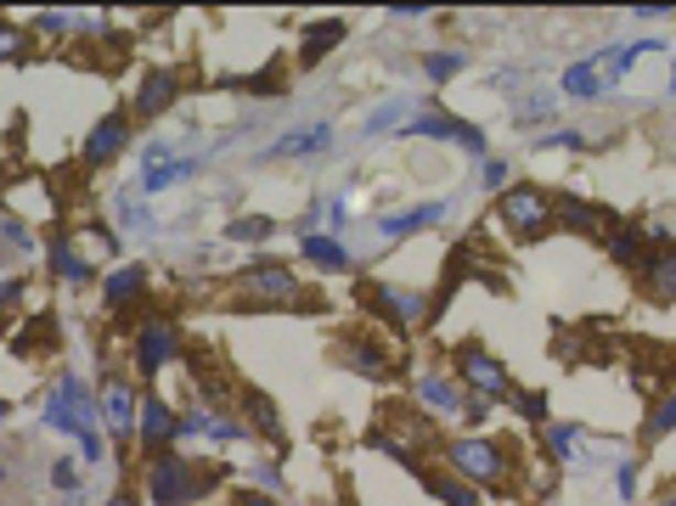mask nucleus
Wrapping results in <instances>:
<instances>
[{
    "label": "nucleus",
    "instance_id": "obj_1",
    "mask_svg": "<svg viewBox=\"0 0 676 506\" xmlns=\"http://www.w3.org/2000/svg\"><path fill=\"white\" fill-rule=\"evenodd\" d=\"M96 417H102V411H96V399L85 394V383L68 372V377H57L52 383V399H45V422H52L57 433H68L74 444H79V455H85V462H102V428H96Z\"/></svg>",
    "mask_w": 676,
    "mask_h": 506
},
{
    "label": "nucleus",
    "instance_id": "obj_2",
    "mask_svg": "<svg viewBox=\"0 0 676 506\" xmlns=\"http://www.w3.org/2000/svg\"><path fill=\"white\" fill-rule=\"evenodd\" d=\"M148 501L153 506H192V501H204L209 495V484H220V473H204L198 462H186V455H175V450H164V455H153L148 462Z\"/></svg>",
    "mask_w": 676,
    "mask_h": 506
},
{
    "label": "nucleus",
    "instance_id": "obj_3",
    "mask_svg": "<svg viewBox=\"0 0 676 506\" xmlns=\"http://www.w3.org/2000/svg\"><path fill=\"white\" fill-rule=\"evenodd\" d=\"M648 51H665L659 40H637V45H625V51H598V57H587V63H575L569 74H564V96H603L609 85H620L625 79V68H632L637 57H648Z\"/></svg>",
    "mask_w": 676,
    "mask_h": 506
},
{
    "label": "nucleus",
    "instance_id": "obj_4",
    "mask_svg": "<svg viewBox=\"0 0 676 506\" xmlns=\"http://www.w3.org/2000/svg\"><path fill=\"white\" fill-rule=\"evenodd\" d=\"M440 455H446V468L462 479V484H502L508 479V450H502V439H446L440 444Z\"/></svg>",
    "mask_w": 676,
    "mask_h": 506
},
{
    "label": "nucleus",
    "instance_id": "obj_5",
    "mask_svg": "<svg viewBox=\"0 0 676 506\" xmlns=\"http://www.w3.org/2000/svg\"><path fill=\"white\" fill-rule=\"evenodd\" d=\"M497 220H502L508 237L530 242V237L553 231V197H547L542 186H508V191L497 197Z\"/></svg>",
    "mask_w": 676,
    "mask_h": 506
},
{
    "label": "nucleus",
    "instance_id": "obj_6",
    "mask_svg": "<svg viewBox=\"0 0 676 506\" xmlns=\"http://www.w3.org/2000/svg\"><path fill=\"white\" fill-rule=\"evenodd\" d=\"M243 298L254 310H287V304H299L305 293H299V276L282 260H254L249 276H243Z\"/></svg>",
    "mask_w": 676,
    "mask_h": 506
},
{
    "label": "nucleus",
    "instance_id": "obj_7",
    "mask_svg": "<svg viewBox=\"0 0 676 506\" xmlns=\"http://www.w3.org/2000/svg\"><path fill=\"white\" fill-rule=\"evenodd\" d=\"M457 372H462V383H468L479 399H513V377H508V366L497 361L491 349L462 343V349H457Z\"/></svg>",
    "mask_w": 676,
    "mask_h": 506
},
{
    "label": "nucleus",
    "instance_id": "obj_8",
    "mask_svg": "<svg viewBox=\"0 0 676 506\" xmlns=\"http://www.w3.org/2000/svg\"><path fill=\"white\" fill-rule=\"evenodd\" d=\"M170 361H181V327L170 316L141 321V332H135V372L141 377H159Z\"/></svg>",
    "mask_w": 676,
    "mask_h": 506
},
{
    "label": "nucleus",
    "instance_id": "obj_9",
    "mask_svg": "<svg viewBox=\"0 0 676 506\" xmlns=\"http://www.w3.org/2000/svg\"><path fill=\"white\" fill-rule=\"evenodd\" d=\"M395 135H423V141H457L462 152H473V158H486V130L479 124H468V119H451V113H412L406 119V130H395Z\"/></svg>",
    "mask_w": 676,
    "mask_h": 506
},
{
    "label": "nucleus",
    "instance_id": "obj_10",
    "mask_svg": "<svg viewBox=\"0 0 676 506\" xmlns=\"http://www.w3.org/2000/svg\"><path fill=\"white\" fill-rule=\"evenodd\" d=\"M361 298L372 304V316H383L390 327H417V321H428V298H423V293H401V287L367 282Z\"/></svg>",
    "mask_w": 676,
    "mask_h": 506
},
{
    "label": "nucleus",
    "instance_id": "obj_11",
    "mask_svg": "<svg viewBox=\"0 0 676 506\" xmlns=\"http://www.w3.org/2000/svg\"><path fill=\"white\" fill-rule=\"evenodd\" d=\"M135 439H141V450L148 455H164L175 439H181V417L170 411V399H141V417H135Z\"/></svg>",
    "mask_w": 676,
    "mask_h": 506
},
{
    "label": "nucleus",
    "instance_id": "obj_12",
    "mask_svg": "<svg viewBox=\"0 0 676 506\" xmlns=\"http://www.w3.org/2000/svg\"><path fill=\"white\" fill-rule=\"evenodd\" d=\"M130 141V113H108V119H96V130L85 135V169H108L119 152Z\"/></svg>",
    "mask_w": 676,
    "mask_h": 506
},
{
    "label": "nucleus",
    "instance_id": "obj_13",
    "mask_svg": "<svg viewBox=\"0 0 676 506\" xmlns=\"http://www.w3.org/2000/svg\"><path fill=\"white\" fill-rule=\"evenodd\" d=\"M332 354H338V366H350V372H361V377H372V383H383V377L395 372V361H390V354H383V343H372V338H338Z\"/></svg>",
    "mask_w": 676,
    "mask_h": 506
},
{
    "label": "nucleus",
    "instance_id": "obj_14",
    "mask_svg": "<svg viewBox=\"0 0 676 506\" xmlns=\"http://www.w3.org/2000/svg\"><path fill=\"white\" fill-rule=\"evenodd\" d=\"M96 411H102V422L113 428V439H130L135 433V417H141V399H135V388L130 383H108L102 388V399H96Z\"/></svg>",
    "mask_w": 676,
    "mask_h": 506
},
{
    "label": "nucleus",
    "instance_id": "obj_15",
    "mask_svg": "<svg viewBox=\"0 0 676 506\" xmlns=\"http://www.w3.org/2000/svg\"><path fill=\"white\" fill-rule=\"evenodd\" d=\"M175 96H181L175 68H153V74H141V85H135V119H159L164 108H175Z\"/></svg>",
    "mask_w": 676,
    "mask_h": 506
},
{
    "label": "nucleus",
    "instance_id": "obj_16",
    "mask_svg": "<svg viewBox=\"0 0 676 506\" xmlns=\"http://www.w3.org/2000/svg\"><path fill=\"white\" fill-rule=\"evenodd\" d=\"M440 220H446V202L434 197V202H417V209L383 215V220H378V237H383V242H401V237H412V231H428V226H440Z\"/></svg>",
    "mask_w": 676,
    "mask_h": 506
},
{
    "label": "nucleus",
    "instance_id": "obj_17",
    "mask_svg": "<svg viewBox=\"0 0 676 506\" xmlns=\"http://www.w3.org/2000/svg\"><path fill=\"white\" fill-rule=\"evenodd\" d=\"M417 405H423V417H462L468 411V399L457 394V383H446V377H417Z\"/></svg>",
    "mask_w": 676,
    "mask_h": 506
},
{
    "label": "nucleus",
    "instance_id": "obj_18",
    "mask_svg": "<svg viewBox=\"0 0 676 506\" xmlns=\"http://www.w3.org/2000/svg\"><path fill=\"white\" fill-rule=\"evenodd\" d=\"M141 293H148V271L141 265H119L108 282H102V298H108V310H124V304H135Z\"/></svg>",
    "mask_w": 676,
    "mask_h": 506
},
{
    "label": "nucleus",
    "instance_id": "obj_19",
    "mask_svg": "<svg viewBox=\"0 0 676 506\" xmlns=\"http://www.w3.org/2000/svg\"><path fill=\"white\" fill-rule=\"evenodd\" d=\"M643 293L654 304H676V248L665 260H643Z\"/></svg>",
    "mask_w": 676,
    "mask_h": 506
},
{
    "label": "nucleus",
    "instance_id": "obj_20",
    "mask_svg": "<svg viewBox=\"0 0 676 506\" xmlns=\"http://www.w3.org/2000/svg\"><path fill=\"white\" fill-rule=\"evenodd\" d=\"M603 242H609V253H614L625 271H643V242H648V231H637V226H609Z\"/></svg>",
    "mask_w": 676,
    "mask_h": 506
},
{
    "label": "nucleus",
    "instance_id": "obj_21",
    "mask_svg": "<svg viewBox=\"0 0 676 506\" xmlns=\"http://www.w3.org/2000/svg\"><path fill=\"white\" fill-rule=\"evenodd\" d=\"M327 141H332V124H305L294 135H282L271 152H276V158H310V152H321Z\"/></svg>",
    "mask_w": 676,
    "mask_h": 506
},
{
    "label": "nucleus",
    "instance_id": "obj_22",
    "mask_svg": "<svg viewBox=\"0 0 676 506\" xmlns=\"http://www.w3.org/2000/svg\"><path fill=\"white\" fill-rule=\"evenodd\" d=\"M299 248H305V260L321 265V271H350V265H356V253L338 242V237H305Z\"/></svg>",
    "mask_w": 676,
    "mask_h": 506
},
{
    "label": "nucleus",
    "instance_id": "obj_23",
    "mask_svg": "<svg viewBox=\"0 0 676 506\" xmlns=\"http://www.w3.org/2000/svg\"><path fill=\"white\" fill-rule=\"evenodd\" d=\"M52 276H57V282H74V287H79V282H90L85 253H79L68 237H57V242H52Z\"/></svg>",
    "mask_w": 676,
    "mask_h": 506
},
{
    "label": "nucleus",
    "instance_id": "obj_24",
    "mask_svg": "<svg viewBox=\"0 0 676 506\" xmlns=\"http://www.w3.org/2000/svg\"><path fill=\"white\" fill-rule=\"evenodd\" d=\"M428 495L440 501V506H486V501H479V490L462 484L457 473H428Z\"/></svg>",
    "mask_w": 676,
    "mask_h": 506
},
{
    "label": "nucleus",
    "instance_id": "obj_25",
    "mask_svg": "<svg viewBox=\"0 0 676 506\" xmlns=\"http://www.w3.org/2000/svg\"><path fill=\"white\" fill-rule=\"evenodd\" d=\"M542 439H547L553 462H581V428H575V422H547Z\"/></svg>",
    "mask_w": 676,
    "mask_h": 506
},
{
    "label": "nucleus",
    "instance_id": "obj_26",
    "mask_svg": "<svg viewBox=\"0 0 676 506\" xmlns=\"http://www.w3.org/2000/svg\"><path fill=\"white\" fill-rule=\"evenodd\" d=\"M665 433H676V388H665V394L648 405V417H643V444H654V439H665Z\"/></svg>",
    "mask_w": 676,
    "mask_h": 506
},
{
    "label": "nucleus",
    "instance_id": "obj_27",
    "mask_svg": "<svg viewBox=\"0 0 676 506\" xmlns=\"http://www.w3.org/2000/svg\"><path fill=\"white\" fill-rule=\"evenodd\" d=\"M345 40V23L338 18H327V23H310L305 29V45H299V63H316V57H327V51Z\"/></svg>",
    "mask_w": 676,
    "mask_h": 506
},
{
    "label": "nucleus",
    "instance_id": "obj_28",
    "mask_svg": "<svg viewBox=\"0 0 676 506\" xmlns=\"http://www.w3.org/2000/svg\"><path fill=\"white\" fill-rule=\"evenodd\" d=\"M553 220H564L569 231H598V220H609V215H598L592 202H581V197H558L553 202Z\"/></svg>",
    "mask_w": 676,
    "mask_h": 506
},
{
    "label": "nucleus",
    "instance_id": "obj_29",
    "mask_svg": "<svg viewBox=\"0 0 676 506\" xmlns=\"http://www.w3.org/2000/svg\"><path fill=\"white\" fill-rule=\"evenodd\" d=\"M243 411H249V417H254V422H260V428H265L276 444H282V417H276V405H271L260 388H243Z\"/></svg>",
    "mask_w": 676,
    "mask_h": 506
},
{
    "label": "nucleus",
    "instance_id": "obj_30",
    "mask_svg": "<svg viewBox=\"0 0 676 506\" xmlns=\"http://www.w3.org/2000/svg\"><path fill=\"white\" fill-rule=\"evenodd\" d=\"M192 169H198V158H170V164H159V169L141 175V186H148V191H170V186H175V180H186Z\"/></svg>",
    "mask_w": 676,
    "mask_h": 506
},
{
    "label": "nucleus",
    "instance_id": "obj_31",
    "mask_svg": "<svg viewBox=\"0 0 676 506\" xmlns=\"http://www.w3.org/2000/svg\"><path fill=\"white\" fill-rule=\"evenodd\" d=\"M271 231H276V220H265V215H243V220H231V226H226V237H231V242H265Z\"/></svg>",
    "mask_w": 676,
    "mask_h": 506
},
{
    "label": "nucleus",
    "instance_id": "obj_32",
    "mask_svg": "<svg viewBox=\"0 0 676 506\" xmlns=\"http://www.w3.org/2000/svg\"><path fill=\"white\" fill-rule=\"evenodd\" d=\"M423 74H428V85H446L451 74H462V57L457 51H434V57H423Z\"/></svg>",
    "mask_w": 676,
    "mask_h": 506
},
{
    "label": "nucleus",
    "instance_id": "obj_33",
    "mask_svg": "<svg viewBox=\"0 0 676 506\" xmlns=\"http://www.w3.org/2000/svg\"><path fill=\"white\" fill-rule=\"evenodd\" d=\"M513 411H519V417H530V422H542V428H547V394H536V388H524V394H513Z\"/></svg>",
    "mask_w": 676,
    "mask_h": 506
},
{
    "label": "nucleus",
    "instance_id": "obj_34",
    "mask_svg": "<svg viewBox=\"0 0 676 506\" xmlns=\"http://www.w3.org/2000/svg\"><path fill=\"white\" fill-rule=\"evenodd\" d=\"M52 490H57V495H63V501H74V495H79V490H85V484H79V468H74V462H68V455H63V462H57V468H52Z\"/></svg>",
    "mask_w": 676,
    "mask_h": 506
},
{
    "label": "nucleus",
    "instance_id": "obj_35",
    "mask_svg": "<svg viewBox=\"0 0 676 506\" xmlns=\"http://www.w3.org/2000/svg\"><path fill=\"white\" fill-rule=\"evenodd\" d=\"M412 108H406V101H390V108H378L372 119H367V135H383V130H390V124H401Z\"/></svg>",
    "mask_w": 676,
    "mask_h": 506
},
{
    "label": "nucleus",
    "instance_id": "obj_36",
    "mask_svg": "<svg viewBox=\"0 0 676 506\" xmlns=\"http://www.w3.org/2000/svg\"><path fill=\"white\" fill-rule=\"evenodd\" d=\"M23 293H29V282L23 276H12V282H0V316L12 310V304H23Z\"/></svg>",
    "mask_w": 676,
    "mask_h": 506
},
{
    "label": "nucleus",
    "instance_id": "obj_37",
    "mask_svg": "<svg viewBox=\"0 0 676 506\" xmlns=\"http://www.w3.org/2000/svg\"><path fill=\"white\" fill-rule=\"evenodd\" d=\"M34 29H40V34H63V29H74V18H63V12H45V18H34Z\"/></svg>",
    "mask_w": 676,
    "mask_h": 506
},
{
    "label": "nucleus",
    "instance_id": "obj_38",
    "mask_svg": "<svg viewBox=\"0 0 676 506\" xmlns=\"http://www.w3.org/2000/svg\"><path fill=\"white\" fill-rule=\"evenodd\" d=\"M620 501H637V468H620Z\"/></svg>",
    "mask_w": 676,
    "mask_h": 506
},
{
    "label": "nucleus",
    "instance_id": "obj_39",
    "mask_svg": "<svg viewBox=\"0 0 676 506\" xmlns=\"http://www.w3.org/2000/svg\"><path fill=\"white\" fill-rule=\"evenodd\" d=\"M18 45H23V40H18L7 23H0V63H7V57H18Z\"/></svg>",
    "mask_w": 676,
    "mask_h": 506
},
{
    "label": "nucleus",
    "instance_id": "obj_40",
    "mask_svg": "<svg viewBox=\"0 0 676 506\" xmlns=\"http://www.w3.org/2000/svg\"><path fill=\"white\" fill-rule=\"evenodd\" d=\"M486 186L491 191H508V164H486Z\"/></svg>",
    "mask_w": 676,
    "mask_h": 506
},
{
    "label": "nucleus",
    "instance_id": "obj_41",
    "mask_svg": "<svg viewBox=\"0 0 676 506\" xmlns=\"http://www.w3.org/2000/svg\"><path fill=\"white\" fill-rule=\"evenodd\" d=\"M542 146H581V135H575V130H553V135H542Z\"/></svg>",
    "mask_w": 676,
    "mask_h": 506
},
{
    "label": "nucleus",
    "instance_id": "obj_42",
    "mask_svg": "<svg viewBox=\"0 0 676 506\" xmlns=\"http://www.w3.org/2000/svg\"><path fill=\"white\" fill-rule=\"evenodd\" d=\"M237 506H276V501L260 495V490H237Z\"/></svg>",
    "mask_w": 676,
    "mask_h": 506
},
{
    "label": "nucleus",
    "instance_id": "obj_43",
    "mask_svg": "<svg viewBox=\"0 0 676 506\" xmlns=\"http://www.w3.org/2000/svg\"><path fill=\"white\" fill-rule=\"evenodd\" d=\"M108 506H135V495H113V501H108Z\"/></svg>",
    "mask_w": 676,
    "mask_h": 506
},
{
    "label": "nucleus",
    "instance_id": "obj_44",
    "mask_svg": "<svg viewBox=\"0 0 676 506\" xmlns=\"http://www.w3.org/2000/svg\"><path fill=\"white\" fill-rule=\"evenodd\" d=\"M7 417H12V405H7V399H0V422H7Z\"/></svg>",
    "mask_w": 676,
    "mask_h": 506
},
{
    "label": "nucleus",
    "instance_id": "obj_45",
    "mask_svg": "<svg viewBox=\"0 0 676 506\" xmlns=\"http://www.w3.org/2000/svg\"><path fill=\"white\" fill-rule=\"evenodd\" d=\"M659 506H676V490H670V495H665V501H659Z\"/></svg>",
    "mask_w": 676,
    "mask_h": 506
},
{
    "label": "nucleus",
    "instance_id": "obj_46",
    "mask_svg": "<svg viewBox=\"0 0 676 506\" xmlns=\"http://www.w3.org/2000/svg\"><path fill=\"white\" fill-rule=\"evenodd\" d=\"M0 479H7V473H0Z\"/></svg>",
    "mask_w": 676,
    "mask_h": 506
}]
</instances>
